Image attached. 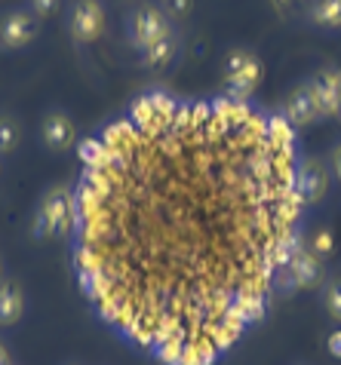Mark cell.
Returning <instances> with one entry per match:
<instances>
[{"label":"cell","mask_w":341,"mask_h":365,"mask_svg":"<svg viewBox=\"0 0 341 365\" xmlns=\"http://www.w3.org/2000/svg\"><path fill=\"white\" fill-rule=\"evenodd\" d=\"M16 145H19V126H16V120L0 117V154H9Z\"/></svg>","instance_id":"16"},{"label":"cell","mask_w":341,"mask_h":365,"mask_svg":"<svg viewBox=\"0 0 341 365\" xmlns=\"http://www.w3.org/2000/svg\"><path fill=\"white\" fill-rule=\"evenodd\" d=\"M262 80V62L255 58V53L249 49H234L225 58V89L230 98L246 101V96H253V89Z\"/></svg>","instance_id":"2"},{"label":"cell","mask_w":341,"mask_h":365,"mask_svg":"<svg viewBox=\"0 0 341 365\" xmlns=\"http://www.w3.org/2000/svg\"><path fill=\"white\" fill-rule=\"evenodd\" d=\"M44 141L53 150H68L74 145V123L68 114H46L44 117Z\"/></svg>","instance_id":"11"},{"label":"cell","mask_w":341,"mask_h":365,"mask_svg":"<svg viewBox=\"0 0 341 365\" xmlns=\"http://www.w3.org/2000/svg\"><path fill=\"white\" fill-rule=\"evenodd\" d=\"M310 252H314L317 258H326L329 252H332V230H317L314 233V242H310Z\"/></svg>","instance_id":"18"},{"label":"cell","mask_w":341,"mask_h":365,"mask_svg":"<svg viewBox=\"0 0 341 365\" xmlns=\"http://www.w3.org/2000/svg\"><path fill=\"white\" fill-rule=\"evenodd\" d=\"M0 282H4V267H0Z\"/></svg>","instance_id":"24"},{"label":"cell","mask_w":341,"mask_h":365,"mask_svg":"<svg viewBox=\"0 0 341 365\" xmlns=\"http://www.w3.org/2000/svg\"><path fill=\"white\" fill-rule=\"evenodd\" d=\"M0 365H9V356H6V347L0 344Z\"/></svg>","instance_id":"23"},{"label":"cell","mask_w":341,"mask_h":365,"mask_svg":"<svg viewBox=\"0 0 341 365\" xmlns=\"http://www.w3.org/2000/svg\"><path fill=\"white\" fill-rule=\"evenodd\" d=\"M40 31V22L37 16L31 13H9L0 25V46L4 49H19L25 43H31Z\"/></svg>","instance_id":"8"},{"label":"cell","mask_w":341,"mask_h":365,"mask_svg":"<svg viewBox=\"0 0 341 365\" xmlns=\"http://www.w3.org/2000/svg\"><path fill=\"white\" fill-rule=\"evenodd\" d=\"M25 310V298L16 282H0V326H16Z\"/></svg>","instance_id":"12"},{"label":"cell","mask_w":341,"mask_h":365,"mask_svg":"<svg viewBox=\"0 0 341 365\" xmlns=\"http://www.w3.org/2000/svg\"><path fill=\"white\" fill-rule=\"evenodd\" d=\"M175 49H178L175 34H166V37H160L157 43H151L145 49V62L151 68H163V65H169L175 58Z\"/></svg>","instance_id":"13"},{"label":"cell","mask_w":341,"mask_h":365,"mask_svg":"<svg viewBox=\"0 0 341 365\" xmlns=\"http://www.w3.org/2000/svg\"><path fill=\"white\" fill-rule=\"evenodd\" d=\"M317 117H320V110H317V101H314V96H310V89H307V86H298L295 93L286 98L283 120L295 129V126H307V123H314Z\"/></svg>","instance_id":"10"},{"label":"cell","mask_w":341,"mask_h":365,"mask_svg":"<svg viewBox=\"0 0 341 365\" xmlns=\"http://www.w3.org/2000/svg\"><path fill=\"white\" fill-rule=\"evenodd\" d=\"M323 304H326L329 317L341 322V279L326 282V289H323Z\"/></svg>","instance_id":"15"},{"label":"cell","mask_w":341,"mask_h":365,"mask_svg":"<svg viewBox=\"0 0 341 365\" xmlns=\"http://www.w3.org/2000/svg\"><path fill=\"white\" fill-rule=\"evenodd\" d=\"M105 31V9L98 0H77L71 9V37L80 43H93Z\"/></svg>","instance_id":"5"},{"label":"cell","mask_w":341,"mask_h":365,"mask_svg":"<svg viewBox=\"0 0 341 365\" xmlns=\"http://www.w3.org/2000/svg\"><path fill=\"white\" fill-rule=\"evenodd\" d=\"M329 166H332V175L341 181V141L332 148V157H329Z\"/></svg>","instance_id":"20"},{"label":"cell","mask_w":341,"mask_h":365,"mask_svg":"<svg viewBox=\"0 0 341 365\" xmlns=\"http://www.w3.org/2000/svg\"><path fill=\"white\" fill-rule=\"evenodd\" d=\"M307 89H310V96H314V101H317V110L323 117L341 114V74L335 68H323L307 83Z\"/></svg>","instance_id":"6"},{"label":"cell","mask_w":341,"mask_h":365,"mask_svg":"<svg viewBox=\"0 0 341 365\" xmlns=\"http://www.w3.org/2000/svg\"><path fill=\"white\" fill-rule=\"evenodd\" d=\"M166 34H173V31H169V19H166L163 9L148 6V4L136 9L133 22H129V37H133L136 46L148 49V46L157 43V40L166 37Z\"/></svg>","instance_id":"4"},{"label":"cell","mask_w":341,"mask_h":365,"mask_svg":"<svg viewBox=\"0 0 341 365\" xmlns=\"http://www.w3.org/2000/svg\"><path fill=\"white\" fill-rule=\"evenodd\" d=\"M270 4H274V6H277L283 16H289V9L295 6V0H270Z\"/></svg>","instance_id":"22"},{"label":"cell","mask_w":341,"mask_h":365,"mask_svg":"<svg viewBox=\"0 0 341 365\" xmlns=\"http://www.w3.org/2000/svg\"><path fill=\"white\" fill-rule=\"evenodd\" d=\"M160 4H163L166 19H188L194 9V0H160Z\"/></svg>","instance_id":"17"},{"label":"cell","mask_w":341,"mask_h":365,"mask_svg":"<svg viewBox=\"0 0 341 365\" xmlns=\"http://www.w3.org/2000/svg\"><path fill=\"white\" fill-rule=\"evenodd\" d=\"M317 25L323 28H338L341 25V0H317L314 9H310Z\"/></svg>","instance_id":"14"},{"label":"cell","mask_w":341,"mask_h":365,"mask_svg":"<svg viewBox=\"0 0 341 365\" xmlns=\"http://www.w3.org/2000/svg\"><path fill=\"white\" fill-rule=\"evenodd\" d=\"M286 282L289 286H295V289H310V286H317L320 277H323V264H320V258L314 255L310 249H305L302 242H298V249L292 252V258L286 261Z\"/></svg>","instance_id":"7"},{"label":"cell","mask_w":341,"mask_h":365,"mask_svg":"<svg viewBox=\"0 0 341 365\" xmlns=\"http://www.w3.org/2000/svg\"><path fill=\"white\" fill-rule=\"evenodd\" d=\"M74 227V202L65 187H53L40 202L37 212V233L40 237H68Z\"/></svg>","instance_id":"3"},{"label":"cell","mask_w":341,"mask_h":365,"mask_svg":"<svg viewBox=\"0 0 341 365\" xmlns=\"http://www.w3.org/2000/svg\"><path fill=\"white\" fill-rule=\"evenodd\" d=\"M329 353H332V356H338V359H341V329L329 334Z\"/></svg>","instance_id":"21"},{"label":"cell","mask_w":341,"mask_h":365,"mask_svg":"<svg viewBox=\"0 0 341 365\" xmlns=\"http://www.w3.org/2000/svg\"><path fill=\"white\" fill-rule=\"evenodd\" d=\"M326 169L323 163H317V160H305L302 166H298V197H302L305 206L310 202H320L326 197Z\"/></svg>","instance_id":"9"},{"label":"cell","mask_w":341,"mask_h":365,"mask_svg":"<svg viewBox=\"0 0 341 365\" xmlns=\"http://www.w3.org/2000/svg\"><path fill=\"white\" fill-rule=\"evenodd\" d=\"M292 126L237 98L148 96L83 145L74 261L98 317L163 365H213L298 249Z\"/></svg>","instance_id":"1"},{"label":"cell","mask_w":341,"mask_h":365,"mask_svg":"<svg viewBox=\"0 0 341 365\" xmlns=\"http://www.w3.org/2000/svg\"><path fill=\"white\" fill-rule=\"evenodd\" d=\"M31 6H34L37 16H49L58 6V0H31Z\"/></svg>","instance_id":"19"}]
</instances>
